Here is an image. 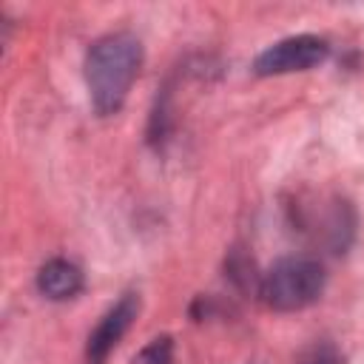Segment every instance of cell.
Masks as SVG:
<instances>
[{
    "label": "cell",
    "instance_id": "obj_1",
    "mask_svg": "<svg viewBox=\"0 0 364 364\" xmlns=\"http://www.w3.org/2000/svg\"><path fill=\"white\" fill-rule=\"evenodd\" d=\"M142 65V46L134 34L117 31L100 37L85 54V82L91 102L100 114H114L122 108L131 82Z\"/></svg>",
    "mask_w": 364,
    "mask_h": 364
},
{
    "label": "cell",
    "instance_id": "obj_2",
    "mask_svg": "<svg viewBox=\"0 0 364 364\" xmlns=\"http://www.w3.org/2000/svg\"><path fill=\"white\" fill-rule=\"evenodd\" d=\"M324 290V270L318 262L304 256L279 259L259 282V296L273 310H301L313 304Z\"/></svg>",
    "mask_w": 364,
    "mask_h": 364
},
{
    "label": "cell",
    "instance_id": "obj_3",
    "mask_svg": "<svg viewBox=\"0 0 364 364\" xmlns=\"http://www.w3.org/2000/svg\"><path fill=\"white\" fill-rule=\"evenodd\" d=\"M327 51L330 46L321 40V37H313V34H299V37H287V40H279L276 46L264 48L253 68L259 77H273V74H290V71H307L318 63L327 60Z\"/></svg>",
    "mask_w": 364,
    "mask_h": 364
},
{
    "label": "cell",
    "instance_id": "obj_4",
    "mask_svg": "<svg viewBox=\"0 0 364 364\" xmlns=\"http://www.w3.org/2000/svg\"><path fill=\"white\" fill-rule=\"evenodd\" d=\"M139 313V296L134 293H125L105 316L102 321L97 324V330L88 336V344H85V361L88 364H105L111 350L119 344V338L125 336V330L131 327V321L136 318Z\"/></svg>",
    "mask_w": 364,
    "mask_h": 364
},
{
    "label": "cell",
    "instance_id": "obj_5",
    "mask_svg": "<svg viewBox=\"0 0 364 364\" xmlns=\"http://www.w3.org/2000/svg\"><path fill=\"white\" fill-rule=\"evenodd\" d=\"M37 287L46 299L51 301H65L74 299L82 290V270L74 262L65 259H51L40 267L37 273Z\"/></svg>",
    "mask_w": 364,
    "mask_h": 364
},
{
    "label": "cell",
    "instance_id": "obj_6",
    "mask_svg": "<svg viewBox=\"0 0 364 364\" xmlns=\"http://www.w3.org/2000/svg\"><path fill=\"white\" fill-rule=\"evenodd\" d=\"M131 364H173V341L171 336H159L154 341H148Z\"/></svg>",
    "mask_w": 364,
    "mask_h": 364
},
{
    "label": "cell",
    "instance_id": "obj_7",
    "mask_svg": "<svg viewBox=\"0 0 364 364\" xmlns=\"http://www.w3.org/2000/svg\"><path fill=\"white\" fill-rule=\"evenodd\" d=\"M299 364H341V355L336 353L333 344H313L310 350L301 353Z\"/></svg>",
    "mask_w": 364,
    "mask_h": 364
}]
</instances>
